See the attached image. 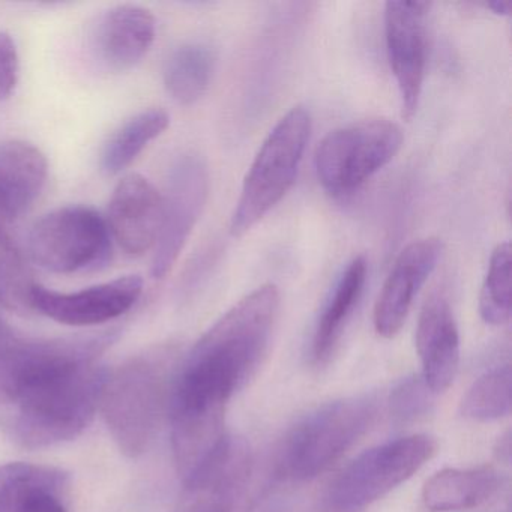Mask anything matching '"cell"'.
Listing matches in <instances>:
<instances>
[{
	"label": "cell",
	"instance_id": "obj_18",
	"mask_svg": "<svg viewBox=\"0 0 512 512\" xmlns=\"http://www.w3.org/2000/svg\"><path fill=\"white\" fill-rule=\"evenodd\" d=\"M500 484L502 479L493 467L443 469L425 482L422 500L431 512L472 509L491 499Z\"/></svg>",
	"mask_w": 512,
	"mask_h": 512
},
{
	"label": "cell",
	"instance_id": "obj_32",
	"mask_svg": "<svg viewBox=\"0 0 512 512\" xmlns=\"http://www.w3.org/2000/svg\"><path fill=\"white\" fill-rule=\"evenodd\" d=\"M179 512H203V511H199V509H194L193 511V508H181V511Z\"/></svg>",
	"mask_w": 512,
	"mask_h": 512
},
{
	"label": "cell",
	"instance_id": "obj_22",
	"mask_svg": "<svg viewBox=\"0 0 512 512\" xmlns=\"http://www.w3.org/2000/svg\"><path fill=\"white\" fill-rule=\"evenodd\" d=\"M214 71V50L203 43H187L167 59L164 86L173 100L190 106L208 91Z\"/></svg>",
	"mask_w": 512,
	"mask_h": 512
},
{
	"label": "cell",
	"instance_id": "obj_31",
	"mask_svg": "<svg viewBox=\"0 0 512 512\" xmlns=\"http://www.w3.org/2000/svg\"><path fill=\"white\" fill-rule=\"evenodd\" d=\"M328 512H356V511H346V509L332 508V506H331V509H329Z\"/></svg>",
	"mask_w": 512,
	"mask_h": 512
},
{
	"label": "cell",
	"instance_id": "obj_15",
	"mask_svg": "<svg viewBox=\"0 0 512 512\" xmlns=\"http://www.w3.org/2000/svg\"><path fill=\"white\" fill-rule=\"evenodd\" d=\"M154 16L137 5H118L110 8L98 20L95 28V56L107 70L122 73L136 67L155 40Z\"/></svg>",
	"mask_w": 512,
	"mask_h": 512
},
{
	"label": "cell",
	"instance_id": "obj_2",
	"mask_svg": "<svg viewBox=\"0 0 512 512\" xmlns=\"http://www.w3.org/2000/svg\"><path fill=\"white\" fill-rule=\"evenodd\" d=\"M178 349L158 346L109 373L100 398L104 422L128 457L145 454L169 413Z\"/></svg>",
	"mask_w": 512,
	"mask_h": 512
},
{
	"label": "cell",
	"instance_id": "obj_4",
	"mask_svg": "<svg viewBox=\"0 0 512 512\" xmlns=\"http://www.w3.org/2000/svg\"><path fill=\"white\" fill-rule=\"evenodd\" d=\"M379 403L373 395L343 398L320 407L284 439L278 472L293 481L317 478L370 430Z\"/></svg>",
	"mask_w": 512,
	"mask_h": 512
},
{
	"label": "cell",
	"instance_id": "obj_9",
	"mask_svg": "<svg viewBox=\"0 0 512 512\" xmlns=\"http://www.w3.org/2000/svg\"><path fill=\"white\" fill-rule=\"evenodd\" d=\"M209 194V172L200 155L184 154L173 163L163 197V223L155 244L152 275L163 280L196 227Z\"/></svg>",
	"mask_w": 512,
	"mask_h": 512
},
{
	"label": "cell",
	"instance_id": "obj_17",
	"mask_svg": "<svg viewBox=\"0 0 512 512\" xmlns=\"http://www.w3.org/2000/svg\"><path fill=\"white\" fill-rule=\"evenodd\" d=\"M46 155L22 140L0 143V223H10L29 211L46 187Z\"/></svg>",
	"mask_w": 512,
	"mask_h": 512
},
{
	"label": "cell",
	"instance_id": "obj_27",
	"mask_svg": "<svg viewBox=\"0 0 512 512\" xmlns=\"http://www.w3.org/2000/svg\"><path fill=\"white\" fill-rule=\"evenodd\" d=\"M19 52L13 37L0 32V103L13 95L19 82Z\"/></svg>",
	"mask_w": 512,
	"mask_h": 512
},
{
	"label": "cell",
	"instance_id": "obj_21",
	"mask_svg": "<svg viewBox=\"0 0 512 512\" xmlns=\"http://www.w3.org/2000/svg\"><path fill=\"white\" fill-rule=\"evenodd\" d=\"M169 124V113L163 109L143 110L128 119L104 145L101 152V170L109 176L124 172L152 140L167 130Z\"/></svg>",
	"mask_w": 512,
	"mask_h": 512
},
{
	"label": "cell",
	"instance_id": "obj_1",
	"mask_svg": "<svg viewBox=\"0 0 512 512\" xmlns=\"http://www.w3.org/2000/svg\"><path fill=\"white\" fill-rule=\"evenodd\" d=\"M115 335L25 340L0 347V400L14 404L10 433L23 448L76 439L94 421L109 371L100 355Z\"/></svg>",
	"mask_w": 512,
	"mask_h": 512
},
{
	"label": "cell",
	"instance_id": "obj_6",
	"mask_svg": "<svg viewBox=\"0 0 512 512\" xmlns=\"http://www.w3.org/2000/svg\"><path fill=\"white\" fill-rule=\"evenodd\" d=\"M400 125L385 118L364 119L331 131L317 146V178L334 196L358 190L403 146Z\"/></svg>",
	"mask_w": 512,
	"mask_h": 512
},
{
	"label": "cell",
	"instance_id": "obj_12",
	"mask_svg": "<svg viewBox=\"0 0 512 512\" xmlns=\"http://www.w3.org/2000/svg\"><path fill=\"white\" fill-rule=\"evenodd\" d=\"M443 244L437 238L419 239L407 245L395 260L374 307V328L383 338H394L403 328L413 301L428 280Z\"/></svg>",
	"mask_w": 512,
	"mask_h": 512
},
{
	"label": "cell",
	"instance_id": "obj_24",
	"mask_svg": "<svg viewBox=\"0 0 512 512\" xmlns=\"http://www.w3.org/2000/svg\"><path fill=\"white\" fill-rule=\"evenodd\" d=\"M511 367L496 368L479 377L461 403L464 418L473 421H494L511 412Z\"/></svg>",
	"mask_w": 512,
	"mask_h": 512
},
{
	"label": "cell",
	"instance_id": "obj_16",
	"mask_svg": "<svg viewBox=\"0 0 512 512\" xmlns=\"http://www.w3.org/2000/svg\"><path fill=\"white\" fill-rule=\"evenodd\" d=\"M253 469L250 445L242 437H224L202 469L185 482L184 502L233 509Z\"/></svg>",
	"mask_w": 512,
	"mask_h": 512
},
{
	"label": "cell",
	"instance_id": "obj_10",
	"mask_svg": "<svg viewBox=\"0 0 512 512\" xmlns=\"http://www.w3.org/2000/svg\"><path fill=\"white\" fill-rule=\"evenodd\" d=\"M427 2L385 5L386 53L397 82L403 118L418 110L427 65Z\"/></svg>",
	"mask_w": 512,
	"mask_h": 512
},
{
	"label": "cell",
	"instance_id": "obj_14",
	"mask_svg": "<svg viewBox=\"0 0 512 512\" xmlns=\"http://www.w3.org/2000/svg\"><path fill=\"white\" fill-rule=\"evenodd\" d=\"M416 349L422 362V379L434 394L446 391L460 364V335L449 299L431 293L419 313Z\"/></svg>",
	"mask_w": 512,
	"mask_h": 512
},
{
	"label": "cell",
	"instance_id": "obj_20",
	"mask_svg": "<svg viewBox=\"0 0 512 512\" xmlns=\"http://www.w3.org/2000/svg\"><path fill=\"white\" fill-rule=\"evenodd\" d=\"M68 485L61 469L25 463L0 494V512H68Z\"/></svg>",
	"mask_w": 512,
	"mask_h": 512
},
{
	"label": "cell",
	"instance_id": "obj_28",
	"mask_svg": "<svg viewBox=\"0 0 512 512\" xmlns=\"http://www.w3.org/2000/svg\"><path fill=\"white\" fill-rule=\"evenodd\" d=\"M25 463L0 464V494L4 493L11 481L22 472Z\"/></svg>",
	"mask_w": 512,
	"mask_h": 512
},
{
	"label": "cell",
	"instance_id": "obj_7",
	"mask_svg": "<svg viewBox=\"0 0 512 512\" xmlns=\"http://www.w3.org/2000/svg\"><path fill=\"white\" fill-rule=\"evenodd\" d=\"M29 256L53 274L97 271L112 257L109 224L88 206L56 209L32 227Z\"/></svg>",
	"mask_w": 512,
	"mask_h": 512
},
{
	"label": "cell",
	"instance_id": "obj_8",
	"mask_svg": "<svg viewBox=\"0 0 512 512\" xmlns=\"http://www.w3.org/2000/svg\"><path fill=\"white\" fill-rule=\"evenodd\" d=\"M436 451L433 437L413 434L364 452L332 481L329 505L356 511L382 499L418 472Z\"/></svg>",
	"mask_w": 512,
	"mask_h": 512
},
{
	"label": "cell",
	"instance_id": "obj_29",
	"mask_svg": "<svg viewBox=\"0 0 512 512\" xmlns=\"http://www.w3.org/2000/svg\"><path fill=\"white\" fill-rule=\"evenodd\" d=\"M496 455L500 461L509 463V457H511V434L506 433L505 436L500 437L497 442Z\"/></svg>",
	"mask_w": 512,
	"mask_h": 512
},
{
	"label": "cell",
	"instance_id": "obj_11",
	"mask_svg": "<svg viewBox=\"0 0 512 512\" xmlns=\"http://www.w3.org/2000/svg\"><path fill=\"white\" fill-rule=\"evenodd\" d=\"M143 292L139 275L116 278L79 292H56L38 284L32 298L34 313L68 326H92L124 316Z\"/></svg>",
	"mask_w": 512,
	"mask_h": 512
},
{
	"label": "cell",
	"instance_id": "obj_26",
	"mask_svg": "<svg viewBox=\"0 0 512 512\" xmlns=\"http://www.w3.org/2000/svg\"><path fill=\"white\" fill-rule=\"evenodd\" d=\"M430 388L424 379L409 377L403 380L391 395V413L397 421L407 422L427 412Z\"/></svg>",
	"mask_w": 512,
	"mask_h": 512
},
{
	"label": "cell",
	"instance_id": "obj_30",
	"mask_svg": "<svg viewBox=\"0 0 512 512\" xmlns=\"http://www.w3.org/2000/svg\"><path fill=\"white\" fill-rule=\"evenodd\" d=\"M487 10L493 11L494 14H499V16H509L511 13L512 4L511 2H488V4L484 5Z\"/></svg>",
	"mask_w": 512,
	"mask_h": 512
},
{
	"label": "cell",
	"instance_id": "obj_3",
	"mask_svg": "<svg viewBox=\"0 0 512 512\" xmlns=\"http://www.w3.org/2000/svg\"><path fill=\"white\" fill-rule=\"evenodd\" d=\"M280 304L277 286L257 287L197 341L187 359L215 368L241 389L268 352Z\"/></svg>",
	"mask_w": 512,
	"mask_h": 512
},
{
	"label": "cell",
	"instance_id": "obj_13",
	"mask_svg": "<svg viewBox=\"0 0 512 512\" xmlns=\"http://www.w3.org/2000/svg\"><path fill=\"white\" fill-rule=\"evenodd\" d=\"M163 223V196L157 188L131 173L113 190L109 205L112 238L130 256H142L157 244Z\"/></svg>",
	"mask_w": 512,
	"mask_h": 512
},
{
	"label": "cell",
	"instance_id": "obj_23",
	"mask_svg": "<svg viewBox=\"0 0 512 512\" xmlns=\"http://www.w3.org/2000/svg\"><path fill=\"white\" fill-rule=\"evenodd\" d=\"M37 286L25 256L0 223V305L22 316L34 313Z\"/></svg>",
	"mask_w": 512,
	"mask_h": 512
},
{
	"label": "cell",
	"instance_id": "obj_5",
	"mask_svg": "<svg viewBox=\"0 0 512 512\" xmlns=\"http://www.w3.org/2000/svg\"><path fill=\"white\" fill-rule=\"evenodd\" d=\"M311 133L307 107L295 106L275 125L257 152L230 221L233 236L253 229L292 188Z\"/></svg>",
	"mask_w": 512,
	"mask_h": 512
},
{
	"label": "cell",
	"instance_id": "obj_25",
	"mask_svg": "<svg viewBox=\"0 0 512 512\" xmlns=\"http://www.w3.org/2000/svg\"><path fill=\"white\" fill-rule=\"evenodd\" d=\"M511 245H497L490 257L479 296V314L488 325H505L511 319Z\"/></svg>",
	"mask_w": 512,
	"mask_h": 512
},
{
	"label": "cell",
	"instance_id": "obj_19",
	"mask_svg": "<svg viewBox=\"0 0 512 512\" xmlns=\"http://www.w3.org/2000/svg\"><path fill=\"white\" fill-rule=\"evenodd\" d=\"M367 269V260L361 256L355 257L335 284L314 332L311 352L317 365L328 362L334 353L344 328L364 292Z\"/></svg>",
	"mask_w": 512,
	"mask_h": 512
}]
</instances>
